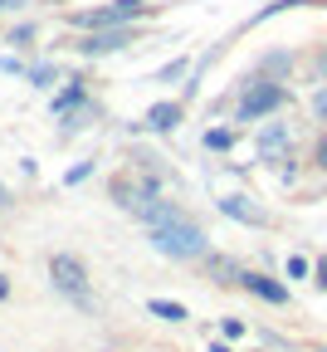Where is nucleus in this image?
Listing matches in <instances>:
<instances>
[{"label":"nucleus","instance_id":"nucleus-23","mask_svg":"<svg viewBox=\"0 0 327 352\" xmlns=\"http://www.w3.org/2000/svg\"><path fill=\"white\" fill-rule=\"evenodd\" d=\"M5 294H10V284H5V274H0V298H5Z\"/></svg>","mask_w":327,"mask_h":352},{"label":"nucleus","instance_id":"nucleus-10","mask_svg":"<svg viewBox=\"0 0 327 352\" xmlns=\"http://www.w3.org/2000/svg\"><path fill=\"white\" fill-rule=\"evenodd\" d=\"M74 108H83V83H78V78H74V83L64 88L59 98H54V118H69Z\"/></svg>","mask_w":327,"mask_h":352},{"label":"nucleus","instance_id":"nucleus-24","mask_svg":"<svg viewBox=\"0 0 327 352\" xmlns=\"http://www.w3.org/2000/svg\"><path fill=\"white\" fill-rule=\"evenodd\" d=\"M0 206H10V191H5V186H0Z\"/></svg>","mask_w":327,"mask_h":352},{"label":"nucleus","instance_id":"nucleus-6","mask_svg":"<svg viewBox=\"0 0 327 352\" xmlns=\"http://www.w3.org/2000/svg\"><path fill=\"white\" fill-rule=\"evenodd\" d=\"M127 44H132V30H127V25H113V30H88V34L78 39V54L98 59V54H117V50H127Z\"/></svg>","mask_w":327,"mask_h":352},{"label":"nucleus","instance_id":"nucleus-21","mask_svg":"<svg viewBox=\"0 0 327 352\" xmlns=\"http://www.w3.org/2000/svg\"><path fill=\"white\" fill-rule=\"evenodd\" d=\"M317 284H322V289H327V259H322V264H317Z\"/></svg>","mask_w":327,"mask_h":352},{"label":"nucleus","instance_id":"nucleus-5","mask_svg":"<svg viewBox=\"0 0 327 352\" xmlns=\"http://www.w3.org/2000/svg\"><path fill=\"white\" fill-rule=\"evenodd\" d=\"M254 152H259V162H289V152H293V132H289V122H264L259 127V138H254Z\"/></svg>","mask_w":327,"mask_h":352},{"label":"nucleus","instance_id":"nucleus-13","mask_svg":"<svg viewBox=\"0 0 327 352\" xmlns=\"http://www.w3.org/2000/svg\"><path fill=\"white\" fill-rule=\"evenodd\" d=\"M30 78H34L39 88H49V83H54V64H34V69H30Z\"/></svg>","mask_w":327,"mask_h":352},{"label":"nucleus","instance_id":"nucleus-20","mask_svg":"<svg viewBox=\"0 0 327 352\" xmlns=\"http://www.w3.org/2000/svg\"><path fill=\"white\" fill-rule=\"evenodd\" d=\"M317 166L327 171V132H322V142H317Z\"/></svg>","mask_w":327,"mask_h":352},{"label":"nucleus","instance_id":"nucleus-25","mask_svg":"<svg viewBox=\"0 0 327 352\" xmlns=\"http://www.w3.org/2000/svg\"><path fill=\"white\" fill-rule=\"evenodd\" d=\"M210 352H229V347H225V342H210Z\"/></svg>","mask_w":327,"mask_h":352},{"label":"nucleus","instance_id":"nucleus-17","mask_svg":"<svg viewBox=\"0 0 327 352\" xmlns=\"http://www.w3.org/2000/svg\"><path fill=\"white\" fill-rule=\"evenodd\" d=\"M289 274H293V279H303V274H308V259H303V254H293V259H289Z\"/></svg>","mask_w":327,"mask_h":352},{"label":"nucleus","instance_id":"nucleus-3","mask_svg":"<svg viewBox=\"0 0 327 352\" xmlns=\"http://www.w3.org/2000/svg\"><path fill=\"white\" fill-rule=\"evenodd\" d=\"M49 279H54L59 294H69L78 308H88V270H83L78 254H54L49 259Z\"/></svg>","mask_w":327,"mask_h":352},{"label":"nucleus","instance_id":"nucleus-12","mask_svg":"<svg viewBox=\"0 0 327 352\" xmlns=\"http://www.w3.org/2000/svg\"><path fill=\"white\" fill-rule=\"evenodd\" d=\"M298 6H308V0H273V6H264L249 25H259V20H269V15H284V10H298Z\"/></svg>","mask_w":327,"mask_h":352},{"label":"nucleus","instance_id":"nucleus-7","mask_svg":"<svg viewBox=\"0 0 327 352\" xmlns=\"http://www.w3.org/2000/svg\"><path fill=\"white\" fill-rule=\"evenodd\" d=\"M220 210H225L229 220H245V226H269V215H264L249 196H225V201H220Z\"/></svg>","mask_w":327,"mask_h":352},{"label":"nucleus","instance_id":"nucleus-15","mask_svg":"<svg viewBox=\"0 0 327 352\" xmlns=\"http://www.w3.org/2000/svg\"><path fill=\"white\" fill-rule=\"evenodd\" d=\"M205 147H215V152H225V147H229V132H225V127H215V132H205Z\"/></svg>","mask_w":327,"mask_h":352},{"label":"nucleus","instance_id":"nucleus-1","mask_svg":"<svg viewBox=\"0 0 327 352\" xmlns=\"http://www.w3.org/2000/svg\"><path fill=\"white\" fill-rule=\"evenodd\" d=\"M147 240H152L157 254H171V259H201V254H205L201 226H191L185 215H181V220H166V226H152Z\"/></svg>","mask_w":327,"mask_h":352},{"label":"nucleus","instance_id":"nucleus-11","mask_svg":"<svg viewBox=\"0 0 327 352\" xmlns=\"http://www.w3.org/2000/svg\"><path fill=\"white\" fill-rule=\"evenodd\" d=\"M147 308H152L157 318H166V323H181V318H185V308H181V303H166V298H152Z\"/></svg>","mask_w":327,"mask_h":352},{"label":"nucleus","instance_id":"nucleus-22","mask_svg":"<svg viewBox=\"0 0 327 352\" xmlns=\"http://www.w3.org/2000/svg\"><path fill=\"white\" fill-rule=\"evenodd\" d=\"M15 6H25V0H0V15H5V10H15Z\"/></svg>","mask_w":327,"mask_h":352},{"label":"nucleus","instance_id":"nucleus-2","mask_svg":"<svg viewBox=\"0 0 327 352\" xmlns=\"http://www.w3.org/2000/svg\"><path fill=\"white\" fill-rule=\"evenodd\" d=\"M147 10H152L147 0H108V6H98V10H78L74 25H83V30H113V25H127V20H142Z\"/></svg>","mask_w":327,"mask_h":352},{"label":"nucleus","instance_id":"nucleus-16","mask_svg":"<svg viewBox=\"0 0 327 352\" xmlns=\"http://www.w3.org/2000/svg\"><path fill=\"white\" fill-rule=\"evenodd\" d=\"M313 113H317V122H327V83L313 94Z\"/></svg>","mask_w":327,"mask_h":352},{"label":"nucleus","instance_id":"nucleus-19","mask_svg":"<svg viewBox=\"0 0 327 352\" xmlns=\"http://www.w3.org/2000/svg\"><path fill=\"white\" fill-rule=\"evenodd\" d=\"M0 69H5V74H25V64H20V59H10V54L0 59Z\"/></svg>","mask_w":327,"mask_h":352},{"label":"nucleus","instance_id":"nucleus-14","mask_svg":"<svg viewBox=\"0 0 327 352\" xmlns=\"http://www.w3.org/2000/svg\"><path fill=\"white\" fill-rule=\"evenodd\" d=\"M181 74H185V59H176V64H166V69L157 74V83H176Z\"/></svg>","mask_w":327,"mask_h":352},{"label":"nucleus","instance_id":"nucleus-8","mask_svg":"<svg viewBox=\"0 0 327 352\" xmlns=\"http://www.w3.org/2000/svg\"><path fill=\"white\" fill-rule=\"evenodd\" d=\"M240 284H245L249 294L269 298V303H289V289H284V284H273V279H264V274H240Z\"/></svg>","mask_w":327,"mask_h":352},{"label":"nucleus","instance_id":"nucleus-9","mask_svg":"<svg viewBox=\"0 0 327 352\" xmlns=\"http://www.w3.org/2000/svg\"><path fill=\"white\" fill-rule=\"evenodd\" d=\"M181 122V103H157L147 118H142V127H152V132H171Z\"/></svg>","mask_w":327,"mask_h":352},{"label":"nucleus","instance_id":"nucleus-18","mask_svg":"<svg viewBox=\"0 0 327 352\" xmlns=\"http://www.w3.org/2000/svg\"><path fill=\"white\" fill-rule=\"evenodd\" d=\"M220 333H225V338H245V323H240V318H225Z\"/></svg>","mask_w":327,"mask_h":352},{"label":"nucleus","instance_id":"nucleus-26","mask_svg":"<svg viewBox=\"0 0 327 352\" xmlns=\"http://www.w3.org/2000/svg\"><path fill=\"white\" fill-rule=\"evenodd\" d=\"M322 78H327V54H322Z\"/></svg>","mask_w":327,"mask_h":352},{"label":"nucleus","instance_id":"nucleus-4","mask_svg":"<svg viewBox=\"0 0 327 352\" xmlns=\"http://www.w3.org/2000/svg\"><path fill=\"white\" fill-rule=\"evenodd\" d=\"M289 103V88H278V83H249L245 88V98H240V122H259V118H269V113H278Z\"/></svg>","mask_w":327,"mask_h":352}]
</instances>
